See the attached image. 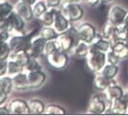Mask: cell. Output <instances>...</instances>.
Masks as SVG:
<instances>
[{
	"label": "cell",
	"mask_w": 128,
	"mask_h": 116,
	"mask_svg": "<svg viewBox=\"0 0 128 116\" xmlns=\"http://www.w3.org/2000/svg\"><path fill=\"white\" fill-rule=\"evenodd\" d=\"M74 32L76 33V36L78 39L86 41L88 43H91L96 35L98 34V32L96 30V26L90 22H79L74 27Z\"/></svg>",
	"instance_id": "cell-1"
},
{
	"label": "cell",
	"mask_w": 128,
	"mask_h": 116,
	"mask_svg": "<svg viewBox=\"0 0 128 116\" xmlns=\"http://www.w3.org/2000/svg\"><path fill=\"white\" fill-rule=\"evenodd\" d=\"M65 16L72 24H77L83 20L85 16V9L82 6L81 2H66L60 7Z\"/></svg>",
	"instance_id": "cell-2"
},
{
	"label": "cell",
	"mask_w": 128,
	"mask_h": 116,
	"mask_svg": "<svg viewBox=\"0 0 128 116\" xmlns=\"http://www.w3.org/2000/svg\"><path fill=\"white\" fill-rule=\"evenodd\" d=\"M110 101L106 98L104 93L98 92L93 95L88 105V113L89 114H104L110 106Z\"/></svg>",
	"instance_id": "cell-3"
},
{
	"label": "cell",
	"mask_w": 128,
	"mask_h": 116,
	"mask_svg": "<svg viewBox=\"0 0 128 116\" xmlns=\"http://www.w3.org/2000/svg\"><path fill=\"white\" fill-rule=\"evenodd\" d=\"M85 59L88 69L96 74L98 73L102 69V67L106 64V53L91 47L89 54Z\"/></svg>",
	"instance_id": "cell-4"
},
{
	"label": "cell",
	"mask_w": 128,
	"mask_h": 116,
	"mask_svg": "<svg viewBox=\"0 0 128 116\" xmlns=\"http://www.w3.org/2000/svg\"><path fill=\"white\" fill-rule=\"evenodd\" d=\"M27 23H28L27 21H25L14 11L12 14L7 17L5 29H7L12 35L24 34L27 33Z\"/></svg>",
	"instance_id": "cell-5"
},
{
	"label": "cell",
	"mask_w": 128,
	"mask_h": 116,
	"mask_svg": "<svg viewBox=\"0 0 128 116\" xmlns=\"http://www.w3.org/2000/svg\"><path fill=\"white\" fill-rule=\"evenodd\" d=\"M46 60L51 67L58 70H62L65 69L69 64V53L62 50H58L48 55Z\"/></svg>",
	"instance_id": "cell-6"
},
{
	"label": "cell",
	"mask_w": 128,
	"mask_h": 116,
	"mask_svg": "<svg viewBox=\"0 0 128 116\" xmlns=\"http://www.w3.org/2000/svg\"><path fill=\"white\" fill-rule=\"evenodd\" d=\"M128 10L119 4H112L108 9V21L115 26L122 25L127 16Z\"/></svg>",
	"instance_id": "cell-7"
},
{
	"label": "cell",
	"mask_w": 128,
	"mask_h": 116,
	"mask_svg": "<svg viewBox=\"0 0 128 116\" xmlns=\"http://www.w3.org/2000/svg\"><path fill=\"white\" fill-rule=\"evenodd\" d=\"M11 115H30L31 109L29 105V100L21 98H15L8 102Z\"/></svg>",
	"instance_id": "cell-8"
},
{
	"label": "cell",
	"mask_w": 128,
	"mask_h": 116,
	"mask_svg": "<svg viewBox=\"0 0 128 116\" xmlns=\"http://www.w3.org/2000/svg\"><path fill=\"white\" fill-rule=\"evenodd\" d=\"M31 39L32 37L28 36L27 33L24 34H16L11 35L8 43L10 45V48L12 52L15 51H21V50H30L31 46Z\"/></svg>",
	"instance_id": "cell-9"
},
{
	"label": "cell",
	"mask_w": 128,
	"mask_h": 116,
	"mask_svg": "<svg viewBox=\"0 0 128 116\" xmlns=\"http://www.w3.org/2000/svg\"><path fill=\"white\" fill-rule=\"evenodd\" d=\"M71 30H72V28H71ZM71 30L68 32H65V33H59V35L57 37V41L59 43L60 50L68 52V53L71 52L72 48L74 47V45L76 44V42L78 40L74 30H73V32Z\"/></svg>",
	"instance_id": "cell-10"
},
{
	"label": "cell",
	"mask_w": 128,
	"mask_h": 116,
	"mask_svg": "<svg viewBox=\"0 0 128 116\" xmlns=\"http://www.w3.org/2000/svg\"><path fill=\"white\" fill-rule=\"evenodd\" d=\"M128 110V90L125 91L122 98L116 100H113L110 103V108L108 109L106 113L117 114V115H123L127 114Z\"/></svg>",
	"instance_id": "cell-11"
},
{
	"label": "cell",
	"mask_w": 128,
	"mask_h": 116,
	"mask_svg": "<svg viewBox=\"0 0 128 116\" xmlns=\"http://www.w3.org/2000/svg\"><path fill=\"white\" fill-rule=\"evenodd\" d=\"M28 80L30 90H38L40 89L48 81V74L46 72L42 70H38L34 72L28 73Z\"/></svg>",
	"instance_id": "cell-12"
},
{
	"label": "cell",
	"mask_w": 128,
	"mask_h": 116,
	"mask_svg": "<svg viewBox=\"0 0 128 116\" xmlns=\"http://www.w3.org/2000/svg\"><path fill=\"white\" fill-rule=\"evenodd\" d=\"M53 28L57 31L58 33H62L65 32H68L71 30V28L73 27V24L68 20V18L62 13V11L60 10V8H58L56 10L55 13V18H54V22H53Z\"/></svg>",
	"instance_id": "cell-13"
},
{
	"label": "cell",
	"mask_w": 128,
	"mask_h": 116,
	"mask_svg": "<svg viewBox=\"0 0 128 116\" xmlns=\"http://www.w3.org/2000/svg\"><path fill=\"white\" fill-rule=\"evenodd\" d=\"M46 39L42 37L40 33L38 35L32 36L31 39V46H30V54L32 57H40L44 55V50L46 44Z\"/></svg>",
	"instance_id": "cell-14"
},
{
	"label": "cell",
	"mask_w": 128,
	"mask_h": 116,
	"mask_svg": "<svg viewBox=\"0 0 128 116\" xmlns=\"http://www.w3.org/2000/svg\"><path fill=\"white\" fill-rule=\"evenodd\" d=\"M18 15L22 17L27 22H32L34 18V14L32 11V6L29 3H26L24 1L18 0L15 3V10Z\"/></svg>",
	"instance_id": "cell-15"
},
{
	"label": "cell",
	"mask_w": 128,
	"mask_h": 116,
	"mask_svg": "<svg viewBox=\"0 0 128 116\" xmlns=\"http://www.w3.org/2000/svg\"><path fill=\"white\" fill-rule=\"evenodd\" d=\"M114 83H116L115 80H112V79H108L106 78V76H104L102 74H100V72L95 74V78H94V88L96 92H100V93H104L110 86L113 85Z\"/></svg>",
	"instance_id": "cell-16"
},
{
	"label": "cell",
	"mask_w": 128,
	"mask_h": 116,
	"mask_svg": "<svg viewBox=\"0 0 128 116\" xmlns=\"http://www.w3.org/2000/svg\"><path fill=\"white\" fill-rule=\"evenodd\" d=\"M125 91L126 90H124L122 86L118 85L117 83H114L113 85L110 86L104 92V94L106 98L108 99V100L112 102L113 100H116L118 99H120V98H122L124 93H125Z\"/></svg>",
	"instance_id": "cell-17"
},
{
	"label": "cell",
	"mask_w": 128,
	"mask_h": 116,
	"mask_svg": "<svg viewBox=\"0 0 128 116\" xmlns=\"http://www.w3.org/2000/svg\"><path fill=\"white\" fill-rule=\"evenodd\" d=\"M112 43L110 42V40L106 37H104L102 34H98L96 37L91 42V47L94 49L100 50L102 52H108V50L112 49Z\"/></svg>",
	"instance_id": "cell-18"
},
{
	"label": "cell",
	"mask_w": 128,
	"mask_h": 116,
	"mask_svg": "<svg viewBox=\"0 0 128 116\" xmlns=\"http://www.w3.org/2000/svg\"><path fill=\"white\" fill-rule=\"evenodd\" d=\"M13 82H14V89L18 92H26L30 90L29 86V80H28V73L26 71L20 73L13 77Z\"/></svg>",
	"instance_id": "cell-19"
},
{
	"label": "cell",
	"mask_w": 128,
	"mask_h": 116,
	"mask_svg": "<svg viewBox=\"0 0 128 116\" xmlns=\"http://www.w3.org/2000/svg\"><path fill=\"white\" fill-rule=\"evenodd\" d=\"M90 49H91V43L78 39L70 53H72L75 57L78 58H86L90 52Z\"/></svg>",
	"instance_id": "cell-20"
},
{
	"label": "cell",
	"mask_w": 128,
	"mask_h": 116,
	"mask_svg": "<svg viewBox=\"0 0 128 116\" xmlns=\"http://www.w3.org/2000/svg\"><path fill=\"white\" fill-rule=\"evenodd\" d=\"M29 105L32 115H42L46 107V103L40 98H32L29 100Z\"/></svg>",
	"instance_id": "cell-21"
},
{
	"label": "cell",
	"mask_w": 128,
	"mask_h": 116,
	"mask_svg": "<svg viewBox=\"0 0 128 116\" xmlns=\"http://www.w3.org/2000/svg\"><path fill=\"white\" fill-rule=\"evenodd\" d=\"M116 29H117V26L113 25L112 23L108 21L106 23L104 29H102V34L104 37L108 38L112 44L115 43L116 41H118L117 40V37H116Z\"/></svg>",
	"instance_id": "cell-22"
},
{
	"label": "cell",
	"mask_w": 128,
	"mask_h": 116,
	"mask_svg": "<svg viewBox=\"0 0 128 116\" xmlns=\"http://www.w3.org/2000/svg\"><path fill=\"white\" fill-rule=\"evenodd\" d=\"M112 49L115 52L117 56H119L121 60L126 59L128 57V45L126 41H122V40L116 41L115 43L112 44Z\"/></svg>",
	"instance_id": "cell-23"
},
{
	"label": "cell",
	"mask_w": 128,
	"mask_h": 116,
	"mask_svg": "<svg viewBox=\"0 0 128 116\" xmlns=\"http://www.w3.org/2000/svg\"><path fill=\"white\" fill-rule=\"evenodd\" d=\"M9 58H12V59L16 60L20 64H22L23 66L25 67L29 63V61L31 60L32 56H31V54H30V52L28 50H21V51L12 52Z\"/></svg>",
	"instance_id": "cell-24"
},
{
	"label": "cell",
	"mask_w": 128,
	"mask_h": 116,
	"mask_svg": "<svg viewBox=\"0 0 128 116\" xmlns=\"http://www.w3.org/2000/svg\"><path fill=\"white\" fill-rule=\"evenodd\" d=\"M0 89L4 91L6 94L11 95L13 93L14 89V82H13V77L9 75H4L0 77Z\"/></svg>",
	"instance_id": "cell-25"
},
{
	"label": "cell",
	"mask_w": 128,
	"mask_h": 116,
	"mask_svg": "<svg viewBox=\"0 0 128 116\" xmlns=\"http://www.w3.org/2000/svg\"><path fill=\"white\" fill-rule=\"evenodd\" d=\"M46 115H65L67 114L66 108L57 103H48L46 104V110H44Z\"/></svg>",
	"instance_id": "cell-26"
},
{
	"label": "cell",
	"mask_w": 128,
	"mask_h": 116,
	"mask_svg": "<svg viewBox=\"0 0 128 116\" xmlns=\"http://www.w3.org/2000/svg\"><path fill=\"white\" fill-rule=\"evenodd\" d=\"M25 71V67L20 64L18 61L9 58L8 59V68H7V75L11 77H15L16 75Z\"/></svg>",
	"instance_id": "cell-27"
},
{
	"label": "cell",
	"mask_w": 128,
	"mask_h": 116,
	"mask_svg": "<svg viewBox=\"0 0 128 116\" xmlns=\"http://www.w3.org/2000/svg\"><path fill=\"white\" fill-rule=\"evenodd\" d=\"M100 74H102L104 76H106L108 79L115 80L118 73H119V65H112L106 63L104 66L102 67V69L100 71Z\"/></svg>",
	"instance_id": "cell-28"
},
{
	"label": "cell",
	"mask_w": 128,
	"mask_h": 116,
	"mask_svg": "<svg viewBox=\"0 0 128 116\" xmlns=\"http://www.w3.org/2000/svg\"><path fill=\"white\" fill-rule=\"evenodd\" d=\"M32 6L36 19H40V17L42 16V14H44L49 9L46 0H36Z\"/></svg>",
	"instance_id": "cell-29"
},
{
	"label": "cell",
	"mask_w": 128,
	"mask_h": 116,
	"mask_svg": "<svg viewBox=\"0 0 128 116\" xmlns=\"http://www.w3.org/2000/svg\"><path fill=\"white\" fill-rule=\"evenodd\" d=\"M15 10V4L10 0H0V15L7 19V17L12 14Z\"/></svg>",
	"instance_id": "cell-30"
},
{
	"label": "cell",
	"mask_w": 128,
	"mask_h": 116,
	"mask_svg": "<svg viewBox=\"0 0 128 116\" xmlns=\"http://www.w3.org/2000/svg\"><path fill=\"white\" fill-rule=\"evenodd\" d=\"M40 34L44 37L46 40H52V39H57L59 33L57 31L53 28V26H42Z\"/></svg>",
	"instance_id": "cell-31"
},
{
	"label": "cell",
	"mask_w": 128,
	"mask_h": 116,
	"mask_svg": "<svg viewBox=\"0 0 128 116\" xmlns=\"http://www.w3.org/2000/svg\"><path fill=\"white\" fill-rule=\"evenodd\" d=\"M57 9H53V8H49L48 11L42 14L40 17V21L42 24V26H52L53 22H54V18H55V13H56Z\"/></svg>",
	"instance_id": "cell-32"
},
{
	"label": "cell",
	"mask_w": 128,
	"mask_h": 116,
	"mask_svg": "<svg viewBox=\"0 0 128 116\" xmlns=\"http://www.w3.org/2000/svg\"><path fill=\"white\" fill-rule=\"evenodd\" d=\"M42 69H44V67H42V62L40 61L38 57H32L31 60L29 61V63L25 66V71L27 73L38 71V70H42Z\"/></svg>",
	"instance_id": "cell-33"
},
{
	"label": "cell",
	"mask_w": 128,
	"mask_h": 116,
	"mask_svg": "<svg viewBox=\"0 0 128 116\" xmlns=\"http://www.w3.org/2000/svg\"><path fill=\"white\" fill-rule=\"evenodd\" d=\"M58 50H60V46H59V43H58L57 39L48 40L46 44V47H44V55L46 57L48 55L55 52V51H58Z\"/></svg>",
	"instance_id": "cell-34"
},
{
	"label": "cell",
	"mask_w": 128,
	"mask_h": 116,
	"mask_svg": "<svg viewBox=\"0 0 128 116\" xmlns=\"http://www.w3.org/2000/svg\"><path fill=\"white\" fill-rule=\"evenodd\" d=\"M116 37H117V40H122V41L128 40V29L124 26V24L117 26Z\"/></svg>",
	"instance_id": "cell-35"
},
{
	"label": "cell",
	"mask_w": 128,
	"mask_h": 116,
	"mask_svg": "<svg viewBox=\"0 0 128 116\" xmlns=\"http://www.w3.org/2000/svg\"><path fill=\"white\" fill-rule=\"evenodd\" d=\"M12 50L8 42H1L0 43V59H9Z\"/></svg>",
	"instance_id": "cell-36"
},
{
	"label": "cell",
	"mask_w": 128,
	"mask_h": 116,
	"mask_svg": "<svg viewBox=\"0 0 128 116\" xmlns=\"http://www.w3.org/2000/svg\"><path fill=\"white\" fill-rule=\"evenodd\" d=\"M120 61L121 59L119 58V56H117L112 49L108 50L106 52V63L112 64V65H119Z\"/></svg>",
	"instance_id": "cell-37"
},
{
	"label": "cell",
	"mask_w": 128,
	"mask_h": 116,
	"mask_svg": "<svg viewBox=\"0 0 128 116\" xmlns=\"http://www.w3.org/2000/svg\"><path fill=\"white\" fill-rule=\"evenodd\" d=\"M11 33L7 29H0V43L1 42H8L10 37H11Z\"/></svg>",
	"instance_id": "cell-38"
},
{
	"label": "cell",
	"mask_w": 128,
	"mask_h": 116,
	"mask_svg": "<svg viewBox=\"0 0 128 116\" xmlns=\"http://www.w3.org/2000/svg\"><path fill=\"white\" fill-rule=\"evenodd\" d=\"M48 4V8H53V9H58L62 6L63 0H46Z\"/></svg>",
	"instance_id": "cell-39"
},
{
	"label": "cell",
	"mask_w": 128,
	"mask_h": 116,
	"mask_svg": "<svg viewBox=\"0 0 128 116\" xmlns=\"http://www.w3.org/2000/svg\"><path fill=\"white\" fill-rule=\"evenodd\" d=\"M8 59H0V77L7 74Z\"/></svg>",
	"instance_id": "cell-40"
},
{
	"label": "cell",
	"mask_w": 128,
	"mask_h": 116,
	"mask_svg": "<svg viewBox=\"0 0 128 116\" xmlns=\"http://www.w3.org/2000/svg\"><path fill=\"white\" fill-rule=\"evenodd\" d=\"M9 97L10 95L6 94L4 91H2L0 89V105H3V104H7L9 102Z\"/></svg>",
	"instance_id": "cell-41"
},
{
	"label": "cell",
	"mask_w": 128,
	"mask_h": 116,
	"mask_svg": "<svg viewBox=\"0 0 128 116\" xmlns=\"http://www.w3.org/2000/svg\"><path fill=\"white\" fill-rule=\"evenodd\" d=\"M0 115H11V111L9 109L8 103L0 105Z\"/></svg>",
	"instance_id": "cell-42"
},
{
	"label": "cell",
	"mask_w": 128,
	"mask_h": 116,
	"mask_svg": "<svg viewBox=\"0 0 128 116\" xmlns=\"http://www.w3.org/2000/svg\"><path fill=\"white\" fill-rule=\"evenodd\" d=\"M81 3H85L91 7H96L100 2V0H81Z\"/></svg>",
	"instance_id": "cell-43"
},
{
	"label": "cell",
	"mask_w": 128,
	"mask_h": 116,
	"mask_svg": "<svg viewBox=\"0 0 128 116\" xmlns=\"http://www.w3.org/2000/svg\"><path fill=\"white\" fill-rule=\"evenodd\" d=\"M6 26V18L0 15V29H4Z\"/></svg>",
	"instance_id": "cell-44"
},
{
	"label": "cell",
	"mask_w": 128,
	"mask_h": 116,
	"mask_svg": "<svg viewBox=\"0 0 128 116\" xmlns=\"http://www.w3.org/2000/svg\"><path fill=\"white\" fill-rule=\"evenodd\" d=\"M113 1H114V0H100V2L104 3V4H110Z\"/></svg>",
	"instance_id": "cell-45"
},
{
	"label": "cell",
	"mask_w": 128,
	"mask_h": 116,
	"mask_svg": "<svg viewBox=\"0 0 128 116\" xmlns=\"http://www.w3.org/2000/svg\"><path fill=\"white\" fill-rule=\"evenodd\" d=\"M21 1H24V2H26V3H29V4L32 5L36 0H21Z\"/></svg>",
	"instance_id": "cell-46"
},
{
	"label": "cell",
	"mask_w": 128,
	"mask_h": 116,
	"mask_svg": "<svg viewBox=\"0 0 128 116\" xmlns=\"http://www.w3.org/2000/svg\"><path fill=\"white\" fill-rule=\"evenodd\" d=\"M123 24H124V26L128 29V14H127V16H126V18H125V20H124V23H123Z\"/></svg>",
	"instance_id": "cell-47"
},
{
	"label": "cell",
	"mask_w": 128,
	"mask_h": 116,
	"mask_svg": "<svg viewBox=\"0 0 128 116\" xmlns=\"http://www.w3.org/2000/svg\"><path fill=\"white\" fill-rule=\"evenodd\" d=\"M66 2H81V0H63V3Z\"/></svg>",
	"instance_id": "cell-48"
},
{
	"label": "cell",
	"mask_w": 128,
	"mask_h": 116,
	"mask_svg": "<svg viewBox=\"0 0 128 116\" xmlns=\"http://www.w3.org/2000/svg\"><path fill=\"white\" fill-rule=\"evenodd\" d=\"M126 42H127V45H128V40H127V41H126Z\"/></svg>",
	"instance_id": "cell-49"
},
{
	"label": "cell",
	"mask_w": 128,
	"mask_h": 116,
	"mask_svg": "<svg viewBox=\"0 0 128 116\" xmlns=\"http://www.w3.org/2000/svg\"><path fill=\"white\" fill-rule=\"evenodd\" d=\"M127 114H128V110H127Z\"/></svg>",
	"instance_id": "cell-50"
},
{
	"label": "cell",
	"mask_w": 128,
	"mask_h": 116,
	"mask_svg": "<svg viewBox=\"0 0 128 116\" xmlns=\"http://www.w3.org/2000/svg\"><path fill=\"white\" fill-rule=\"evenodd\" d=\"M127 90H128V87H127Z\"/></svg>",
	"instance_id": "cell-51"
}]
</instances>
